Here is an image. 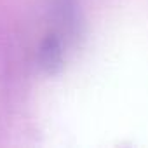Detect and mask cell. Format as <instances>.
I'll return each instance as SVG.
<instances>
[{"label":"cell","mask_w":148,"mask_h":148,"mask_svg":"<svg viewBox=\"0 0 148 148\" xmlns=\"http://www.w3.org/2000/svg\"><path fill=\"white\" fill-rule=\"evenodd\" d=\"M63 40L61 35L51 33L40 47V64L45 71L56 73L63 66Z\"/></svg>","instance_id":"6da1fadb"}]
</instances>
